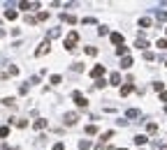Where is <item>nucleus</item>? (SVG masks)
Segmentation results:
<instances>
[{"instance_id":"17","label":"nucleus","mask_w":167,"mask_h":150,"mask_svg":"<svg viewBox=\"0 0 167 150\" xmlns=\"http://www.w3.org/2000/svg\"><path fill=\"white\" fill-rule=\"evenodd\" d=\"M58 35H61V28H53V30H49V32H46V37L53 39V37H58Z\"/></svg>"},{"instance_id":"7","label":"nucleus","mask_w":167,"mask_h":150,"mask_svg":"<svg viewBox=\"0 0 167 150\" xmlns=\"http://www.w3.org/2000/svg\"><path fill=\"white\" fill-rule=\"evenodd\" d=\"M121 67H123V69H130V67H132V58H130V56L121 58Z\"/></svg>"},{"instance_id":"37","label":"nucleus","mask_w":167,"mask_h":150,"mask_svg":"<svg viewBox=\"0 0 167 150\" xmlns=\"http://www.w3.org/2000/svg\"><path fill=\"white\" fill-rule=\"evenodd\" d=\"M160 99H163V102H167V90H163V92H160Z\"/></svg>"},{"instance_id":"10","label":"nucleus","mask_w":167,"mask_h":150,"mask_svg":"<svg viewBox=\"0 0 167 150\" xmlns=\"http://www.w3.org/2000/svg\"><path fill=\"white\" fill-rule=\"evenodd\" d=\"M19 7H21V9H37L40 5H37V2H19Z\"/></svg>"},{"instance_id":"28","label":"nucleus","mask_w":167,"mask_h":150,"mask_svg":"<svg viewBox=\"0 0 167 150\" xmlns=\"http://www.w3.org/2000/svg\"><path fill=\"white\" fill-rule=\"evenodd\" d=\"M156 46H158V49H163V51H165V49H167V39H165V37H163V39H158V42H156Z\"/></svg>"},{"instance_id":"2","label":"nucleus","mask_w":167,"mask_h":150,"mask_svg":"<svg viewBox=\"0 0 167 150\" xmlns=\"http://www.w3.org/2000/svg\"><path fill=\"white\" fill-rule=\"evenodd\" d=\"M72 99H74V104H77V106H81V109H84V106H88V99L84 97L79 90H74V92H72Z\"/></svg>"},{"instance_id":"13","label":"nucleus","mask_w":167,"mask_h":150,"mask_svg":"<svg viewBox=\"0 0 167 150\" xmlns=\"http://www.w3.org/2000/svg\"><path fill=\"white\" fill-rule=\"evenodd\" d=\"M116 53H118V56H121V58H125V56H128V46H125V44L116 46Z\"/></svg>"},{"instance_id":"29","label":"nucleus","mask_w":167,"mask_h":150,"mask_svg":"<svg viewBox=\"0 0 167 150\" xmlns=\"http://www.w3.org/2000/svg\"><path fill=\"white\" fill-rule=\"evenodd\" d=\"M163 88H165V83H160V81L153 83V90H158V92H163Z\"/></svg>"},{"instance_id":"23","label":"nucleus","mask_w":167,"mask_h":150,"mask_svg":"<svg viewBox=\"0 0 167 150\" xmlns=\"http://www.w3.org/2000/svg\"><path fill=\"white\" fill-rule=\"evenodd\" d=\"M86 134H98V125H88V127H86Z\"/></svg>"},{"instance_id":"24","label":"nucleus","mask_w":167,"mask_h":150,"mask_svg":"<svg viewBox=\"0 0 167 150\" xmlns=\"http://www.w3.org/2000/svg\"><path fill=\"white\" fill-rule=\"evenodd\" d=\"M84 51H86V56H98V49H95V46H86Z\"/></svg>"},{"instance_id":"33","label":"nucleus","mask_w":167,"mask_h":150,"mask_svg":"<svg viewBox=\"0 0 167 150\" xmlns=\"http://www.w3.org/2000/svg\"><path fill=\"white\" fill-rule=\"evenodd\" d=\"M84 23H86V26H93L95 19H93V16H86V19H84Z\"/></svg>"},{"instance_id":"42","label":"nucleus","mask_w":167,"mask_h":150,"mask_svg":"<svg viewBox=\"0 0 167 150\" xmlns=\"http://www.w3.org/2000/svg\"><path fill=\"white\" fill-rule=\"evenodd\" d=\"M165 32H167V28H165Z\"/></svg>"},{"instance_id":"32","label":"nucleus","mask_w":167,"mask_h":150,"mask_svg":"<svg viewBox=\"0 0 167 150\" xmlns=\"http://www.w3.org/2000/svg\"><path fill=\"white\" fill-rule=\"evenodd\" d=\"M105 86H107L105 79H98V81H95V88H105Z\"/></svg>"},{"instance_id":"35","label":"nucleus","mask_w":167,"mask_h":150,"mask_svg":"<svg viewBox=\"0 0 167 150\" xmlns=\"http://www.w3.org/2000/svg\"><path fill=\"white\" fill-rule=\"evenodd\" d=\"M72 69H74V72H81V69H84V65H81V62H74V65H72Z\"/></svg>"},{"instance_id":"8","label":"nucleus","mask_w":167,"mask_h":150,"mask_svg":"<svg viewBox=\"0 0 167 150\" xmlns=\"http://www.w3.org/2000/svg\"><path fill=\"white\" fill-rule=\"evenodd\" d=\"M135 46H137V49H142V51H146V46H148V42H146L144 37H139V39H137V42H135Z\"/></svg>"},{"instance_id":"34","label":"nucleus","mask_w":167,"mask_h":150,"mask_svg":"<svg viewBox=\"0 0 167 150\" xmlns=\"http://www.w3.org/2000/svg\"><path fill=\"white\" fill-rule=\"evenodd\" d=\"M144 58H146V60H156V56H153L151 51H144Z\"/></svg>"},{"instance_id":"39","label":"nucleus","mask_w":167,"mask_h":150,"mask_svg":"<svg viewBox=\"0 0 167 150\" xmlns=\"http://www.w3.org/2000/svg\"><path fill=\"white\" fill-rule=\"evenodd\" d=\"M160 150H167V146H163V148H160Z\"/></svg>"},{"instance_id":"25","label":"nucleus","mask_w":167,"mask_h":150,"mask_svg":"<svg viewBox=\"0 0 167 150\" xmlns=\"http://www.w3.org/2000/svg\"><path fill=\"white\" fill-rule=\"evenodd\" d=\"M61 81H63V76H61V74H53V76H51V86H58Z\"/></svg>"},{"instance_id":"30","label":"nucleus","mask_w":167,"mask_h":150,"mask_svg":"<svg viewBox=\"0 0 167 150\" xmlns=\"http://www.w3.org/2000/svg\"><path fill=\"white\" fill-rule=\"evenodd\" d=\"M3 104H5V106H14V97H5Z\"/></svg>"},{"instance_id":"26","label":"nucleus","mask_w":167,"mask_h":150,"mask_svg":"<svg viewBox=\"0 0 167 150\" xmlns=\"http://www.w3.org/2000/svg\"><path fill=\"white\" fill-rule=\"evenodd\" d=\"M111 136H114V132L109 129V132H105V134H102V139H100V141H102V143H107V141L111 139Z\"/></svg>"},{"instance_id":"31","label":"nucleus","mask_w":167,"mask_h":150,"mask_svg":"<svg viewBox=\"0 0 167 150\" xmlns=\"http://www.w3.org/2000/svg\"><path fill=\"white\" fill-rule=\"evenodd\" d=\"M7 134H9V127H0V139H5Z\"/></svg>"},{"instance_id":"16","label":"nucleus","mask_w":167,"mask_h":150,"mask_svg":"<svg viewBox=\"0 0 167 150\" xmlns=\"http://www.w3.org/2000/svg\"><path fill=\"white\" fill-rule=\"evenodd\" d=\"M139 28H151V19H148V16L139 19Z\"/></svg>"},{"instance_id":"6","label":"nucleus","mask_w":167,"mask_h":150,"mask_svg":"<svg viewBox=\"0 0 167 150\" xmlns=\"http://www.w3.org/2000/svg\"><path fill=\"white\" fill-rule=\"evenodd\" d=\"M111 44L121 46V44H123V35H121V32H111Z\"/></svg>"},{"instance_id":"38","label":"nucleus","mask_w":167,"mask_h":150,"mask_svg":"<svg viewBox=\"0 0 167 150\" xmlns=\"http://www.w3.org/2000/svg\"><path fill=\"white\" fill-rule=\"evenodd\" d=\"M3 150H14V148H12V146H5V148H3Z\"/></svg>"},{"instance_id":"14","label":"nucleus","mask_w":167,"mask_h":150,"mask_svg":"<svg viewBox=\"0 0 167 150\" xmlns=\"http://www.w3.org/2000/svg\"><path fill=\"white\" fill-rule=\"evenodd\" d=\"M61 21H65V23H77V16H72V14H63Z\"/></svg>"},{"instance_id":"22","label":"nucleus","mask_w":167,"mask_h":150,"mask_svg":"<svg viewBox=\"0 0 167 150\" xmlns=\"http://www.w3.org/2000/svg\"><path fill=\"white\" fill-rule=\"evenodd\" d=\"M49 19V12H40L37 16H35V21H46Z\"/></svg>"},{"instance_id":"19","label":"nucleus","mask_w":167,"mask_h":150,"mask_svg":"<svg viewBox=\"0 0 167 150\" xmlns=\"http://www.w3.org/2000/svg\"><path fill=\"white\" fill-rule=\"evenodd\" d=\"M135 143H137V146H144V143H146V136H144V134H137V136H135Z\"/></svg>"},{"instance_id":"27","label":"nucleus","mask_w":167,"mask_h":150,"mask_svg":"<svg viewBox=\"0 0 167 150\" xmlns=\"http://www.w3.org/2000/svg\"><path fill=\"white\" fill-rule=\"evenodd\" d=\"M88 148H91V141H86V139L79 141V150H88Z\"/></svg>"},{"instance_id":"41","label":"nucleus","mask_w":167,"mask_h":150,"mask_svg":"<svg viewBox=\"0 0 167 150\" xmlns=\"http://www.w3.org/2000/svg\"><path fill=\"white\" fill-rule=\"evenodd\" d=\"M118 150H125V148H118Z\"/></svg>"},{"instance_id":"20","label":"nucleus","mask_w":167,"mask_h":150,"mask_svg":"<svg viewBox=\"0 0 167 150\" xmlns=\"http://www.w3.org/2000/svg\"><path fill=\"white\" fill-rule=\"evenodd\" d=\"M130 92H132V83H128V86L121 88V95H123V97H125V95H130Z\"/></svg>"},{"instance_id":"21","label":"nucleus","mask_w":167,"mask_h":150,"mask_svg":"<svg viewBox=\"0 0 167 150\" xmlns=\"http://www.w3.org/2000/svg\"><path fill=\"white\" fill-rule=\"evenodd\" d=\"M156 19H158V21H167V12L158 9V12H156Z\"/></svg>"},{"instance_id":"12","label":"nucleus","mask_w":167,"mask_h":150,"mask_svg":"<svg viewBox=\"0 0 167 150\" xmlns=\"http://www.w3.org/2000/svg\"><path fill=\"white\" fill-rule=\"evenodd\" d=\"M33 127H35V129H44V127H46V120H44V118L35 120V122H33Z\"/></svg>"},{"instance_id":"18","label":"nucleus","mask_w":167,"mask_h":150,"mask_svg":"<svg viewBox=\"0 0 167 150\" xmlns=\"http://www.w3.org/2000/svg\"><path fill=\"white\" fill-rule=\"evenodd\" d=\"M146 132H148V134H156V132H158V125H156V122H148V125H146Z\"/></svg>"},{"instance_id":"5","label":"nucleus","mask_w":167,"mask_h":150,"mask_svg":"<svg viewBox=\"0 0 167 150\" xmlns=\"http://www.w3.org/2000/svg\"><path fill=\"white\" fill-rule=\"evenodd\" d=\"M77 120H79V116H77V113H65V125H74Z\"/></svg>"},{"instance_id":"1","label":"nucleus","mask_w":167,"mask_h":150,"mask_svg":"<svg viewBox=\"0 0 167 150\" xmlns=\"http://www.w3.org/2000/svg\"><path fill=\"white\" fill-rule=\"evenodd\" d=\"M79 42V35H77V30H72V32L65 37V49L67 51H74V44Z\"/></svg>"},{"instance_id":"4","label":"nucleus","mask_w":167,"mask_h":150,"mask_svg":"<svg viewBox=\"0 0 167 150\" xmlns=\"http://www.w3.org/2000/svg\"><path fill=\"white\" fill-rule=\"evenodd\" d=\"M102 74H105V67H102V65H95V67L91 69V76H93V79H100Z\"/></svg>"},{"instance_id":"15","label":"nucleus","mask_w":167,"mask_h":150,"mask_svg":"<svg viewBox=\"0 0 167 150\" xmlns=\"http://www.w3.org/2000/svg\"><path fill=\"white\" fill-rule=\"evenodd\" d=\"M16 16H19V14H16V9H7V12H5V19H9V21H14Z\"/></svg>"},{"instance_id":"11","label":"nucleus","mask_w":167,"mask_h":150,"mask_svg":"<svg viewBox=\"0 0 167 150\" xmlns=\"http://www.w3.org/2000/svg\"><path fill=\"white\" fill-rule=\"evenodd\" d=\"M125 118H130V120L139 118V111H137V109H128V111H125Z\"/></svg>"},{"instance_id":"9","label":"nucleus","mask_w":167,"mask_h":150,"mask_svg":"<svg viewBox=\"0 0 167 150\" xmlns=\"http://www.w3.org/2000/svg\"><path fill=\"white\" fill-rule=\"evenodd\" d=\"M109 83H111V86H118V83H121V74H118V72H114V74L109 76Z\"/></svg>"},{"instance_id":"36","label":"nucleus","mask_w":167,"mask_h":150,"mask_svg":"<svg viewBox=\"0 0 167 150\" xmlns=\"http://www.w3.org/2000/svg\"><path fill=\"white\" fill-rule=\"evenodd\" d=\"M51 150H65V146H63V143H53Z\"/></svg>"},{"instance_id":"40","label":"nucleus","mask_w":167,"mask_h":150,"mask_svg":"<svg viewBox=\"0 0 167 150\" xmlns=\"http://www.w3.org/2000/svg\"><path fill=\"white\" fill-rule=\"evenodd\" d=\"M0 37H3V30H0Z\"/></svg>"},{"instance_id":"3","label":"nucleus","mask_w":167,"mask_h":150,"mask_svg":"<svg viewBox=\"0 0 167 150\" xmlns=\"http://www.w3.org/2000/svg\"><path fill=\"white\" fill-rule=\"evenodd\" d=\"M44 53H49V42H42V44L37 46V51H35V56H44Z\"/></svg>"}]
</instances>
